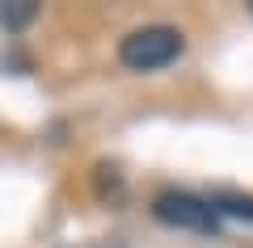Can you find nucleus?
<instances>
[{
    "label": "nucleus",
    "instance_id": "1",
    "mask_svg": "<svg viewBox=\"0 0 253 248\" xmlns=\"http://www.w3.org/2000/svg\"><path fill=\"white\" fill-rule=\"evenodd\" d=\"M181 51H186L181 30H173V26H144V30H131V34L123 38L118 59H123L131 71H156V68H169Z\"/></svg>",
    "mask_w": 253,
    "mask_h": 248
},
{
    "label": "nucleus",
    "instance_id": "2",
    "mask_svg": "<svg viewBox=\"0 0 253 248\" xmlns=\"http://www.w3.org/2000/svg\"><path fill=\"white\" fill-rule=\"evenodd\" d=\"M152 214L165 223V227L203 231V236H215V227H219V219H215V211L207 206V198L177 194V189H169V194L156 198V202H152Z\"/></svg>",
    "mask_w": 253,
    "mask_h": 248
},
{
    "label": "nucleus",
    "instance_id": "3",
    "mask_svg": "<svg viewBox=\"0 0 253 248\" xmlns=\"http://www.w3.org/2000/svg\"><path fill=\"white\" fill-rule=\"evenodd\" d=\"M207 206L215 211V219L228 214V219H249L253 223V198H245V194H215V198H207Z\"/></svg>",
    "mask_w": 253,
    "mask_h": 248
},
{
    "label": "nucleus",
    "instance_id": "4",
    "mask_svg": "<svg viewBox=\"0 0 253 248\" xmlns=\"http://www.w3.org/2000/svg\"><path fill=\"white\" fill-rule=\"evenodd\" d=\"M34 17H38L34 0H9V4H0V26L4 30H26Z\"/></svg>",
    "mask_w": 253,
    "mask_h": 248
},
{
    "label": "nucleus",
    "instance_id": "5",
    "mask_svg": "<svg viewBox=\"0 0 253 248\" xmlns=\"http://www.w3.org/2000/svg\"><path fill=\"white\" fill-rule=\"evenodd\" d=\"M249 9H253V0H249Z\"/></svg>",
    "mask_w": 253,
    "mask_h": 248
}]
</instances>
